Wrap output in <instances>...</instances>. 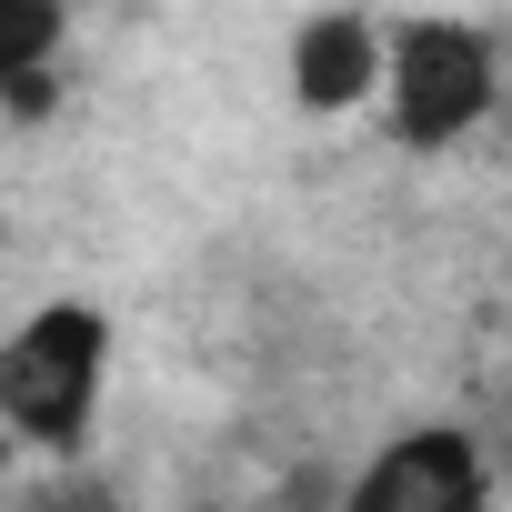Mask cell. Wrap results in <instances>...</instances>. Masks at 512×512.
<instances>
[{
    "label": "cell",
    "mask_w": 512,
    "mask_h": 512,
    "mask_svg": "<svg viewBox=\"0 0 512 512\" xmlns=\"http://www.w3.org/2000/svg\"><path fill=\"white\" fill-rule=\"evenodd\" d=\"M512 111V71H502V31L462 21V11H382V81H372V121L392 151L442 161L462 141H482Z\"/></svg>",
    "instance_id": "obj_1"
},
{
    "label": "cell",
    "mask_w": 512,
    "mask_h": 512,
    "mask_svg": "<svg viewBox=\"0 0 512 512\" xmlns=\"http://www.w3.org/2000/svg\"><path fill=\"white\" fill-rule=\"evenodd\" d=\"M111 362H121V332L101 302H81V292L31 302L0 332V432L41 462H81L101 432V402H111Z\"/></svg>",
    "instance_id": "obj_2"
},
{
    "label": "cell",
    "mask_w": 512,
    "mask_h": 512,
    "mask_svg": "<svg viewBox=\"0 0 512 512\" xmlns=\"http://www.w3.org/2000/svg\"><path fill=\"white\" fill-rule=\"evenodd\" d=\"M332 512H502V462L472 422H402L342 472Z\"/></svg>",
    "instance_id": "obj_3"
},
{
    "label": "cell",
    "mask_w": 512,
    "mask_h": 512,
    "mask_svg": "<svg viewBox=\"0 0 512 512\" xmlns=\"http://www.w3.org/2000/svg\"><path fill=\"white\" fill-rule=\"evenodd\" d=\"M282 81L302 111H372V81H382V11H312L292 21L282 41Z\"/></svg>",
    "instance_id": "obj_4"
},
{
    "label": "cell",
    "mask_w": 512,
    "mask_h": 512,
    "mask_svg": "<svg viewBox=\"0 0 512 512\" xmlns=\"http://www.w3.org/2000/svg\"><path fill=\"white\" fill-rule=\"evenodd\" d=\"M61 41H71V21L51 11V0H0V121H21V111L51 101Z\"/></svg>",
    "instance_id": "obj_5"
},
{
    "label": "cell",
    "mask_w": 512,
    "mask_h": 512,
    "mask_svg": "<svg viewBox=\"0 0 512 512\" xmlns=\"http://www.w3.org/2000/svg\"><path fill=\"white\" fill-rule=\"evenodd\" d=\"M502 121H512V111H502Z\"/></svg>",
    "instance_id": "obj_6"
}]
</instances>
